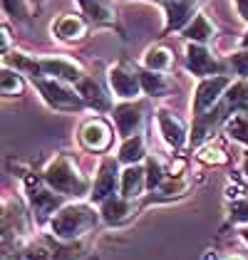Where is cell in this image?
Segmentation results:
<instances>
[{"label":"cell","instance_id":"obj_1","mask_svg":"<svg viewBox=\"0 0 248 260\" xmlns=\"http://www.w3.org/2000/svg\"><path fill=\"white\" fill-rule=\"evenodd\" d=\"M45 183L55 193H60V196H75V199L92 196L89 193V181L80 174V169L75 166V161L67 159V156H57L55 161L47 164V169H45Z\"/></svg>","mask_w":248,"mask_h":260},{"label":"cell","instance_id":"obj_2","mask_svg":"<svg viewBox=\"0 0 248 260\" xmlns=\"http://www.w3.org/2000/svg\"><path fill=\"white\" fill-rule=\"evenodd\" d=\"M97 211L87 203H72V206H62L55 213V218L50 223L52 233L62 240H75L84 236L87 231H92L97 225Z\"/></svg>","mask_w":248,"mask_h":260},{"label":"cell","instance_id":"obj_3","mask_svg":"<svg viewBox=\"0 0 248 260\" xmlns=\"http://www.w3.org/2000/svg\"><path fill=\"white\" fill-rule=\"evenodd\" d=\"M35 82V87L40 89V94L45 97V102L50 104V107H55V109H67V112H72V109H80L84 102L80 94H75V89H70L67 84L62 80H45V77H38Z\"/></svg>","mask_w":248,"mask_h":260},{"label":"cell","instance_id":"obj_4","mask_svg":"<svg viewBox=\"0 0 248 260\" xmlns=\"http://www.w3.org/2000/svg\"><path fill=\"white\" fill-rule=\"evenodd\" d=\"M228 87H231V80L224 77V75L206 77V80L196 87V94H194V114L201 117V114H206L208 109H213L221 97H226L224 92H226Z\"/></svg>","mask_w":248,"mask_h":260},{"label":"cell","instance_id":"obj_5","mask_svg":"<svg viewBox=\"0 0 248 260\" xmlns=\"http://www.w3.org/2000/svg\"><path fill=\"white\" fill-rule=\"evenodd\" d=\"M109 84L114 89L117 97L122 100H134L139 92H142V77L134 67L129 64H117L109 70Z\"/></svg>","mask_w":248,"mask_h":260},{"label":"cell","instance_id":"obj_6","mask_svg":"<svg viewBox=\"0 0 248 260\" xmlns=\"http://www.w3.org/2000/svg\"><path fill=\"white\" fill-rule=\"evenodd\" d=\"M186 67L189 72L199 75V77H208V75H219L221 72V62L213 57V52H208L204 45H189L186 47Z\"/></svg>","mask_w":248,"mask_h":260},{"label":"cell","instance_id":"obj_7","mask_svg":"<svg viewBox=\"0 0 248 260\" xmlns=\"http://www.w3.org/2000/svg\"><path fill=\"white\" fill-rule=\"evenodd\" d=\"M114 124L124 139H132L139 134V129L144 124V109L139 104H119V107H114Z\"/></svg>","mask_w":248,"mask_h":260},{"label":"cell","instance_id":"obj_8","mask_svg":"<svg viewBox=\"0 0 248 260\" xmlns=\"http://www.w3.org/2000/svg\"><path fill=\"white\" fill-rule=\"evenodd\" d=\"M3 231H5V243L10 238H22L27 233V216L22 213V206L18 201H8L3 208Z\"/></svg>","mask_w":248,"mask_h":260},{"label":"cell","instance_id":"obj_9","mask_svg":"<svg viewBox=\"0 0 248 260\" xmlns=\"http://www.w3.org/2000/svg\"><path fill=\"white\" fill-rule=\"evenodd\" d=\"M166 8V30H181L194 20V8L199 0H162Z\"/></svg>","mask_w":248,"mask_h":260},{"label":"cell","instance_id":"obj_10","mask_svg":"<svg viewBox=\"0 0 248 260\" xmlns=\"http://www.w3.org/2000/svg\"><path fill=\"white\" fill-rule=\"evenodd\" d=\"M77 94L82 97L84 104L95 107L97 112H107V109H112V100H109V94L104 92V87L95 80V77H82V80L77 82Z\"/></svg>","mask_w":248,"mask_h":260},{"label":"cell","instance_id":"obj_11","mask_svg":"<svg viewBox=\"0 0 248 260\" xmlns=\"http://www.w3.org/2000/svg\"><path fill=\"white\" fill-rule=\"evenodd\" d=\"M40 67H42L45 75H52L55 80H62V82H80L82 80V67L72 60L45 57V60H40Z\"/></svg>","mask_w":248,"mask_h":260},{"label":"cell","instance_id":"obj_12","mask_svg":"<svg viewBox=\"0 0 248 260\" xmlns=\"http://www.w3.org/2000/svg\"><path fill=\"white\" fill-rule=\"evenodd\" d=\"M80 139H82V144L89 151H102L112 141V132H109V126L102 119H89L82 126V132H80Z\"/></svg>","mask_w":248,"mask_h":260},{"label":"cell","instance_id":"obj_13","mask_svg":"<svg viewBox=\"0 0 248 260\" xmlns=\"http://www.w3.org/2000/svg\"><path fill=\"white\" fill-rule=\"evenodd\" d=\"M146 188V169L142 166H127L119 174V196L127 201L137 199L142 191Z\"/></svg>","mask_w":248,"mask_h":260},{"label":"cell","instance_id":"obj_14","mask_svg":"<svg viewBox=\"0 0 248 260\" xmlns=\"http://www.w3.org/2000/svg\"><path fill=\"white\" fill-rule=\"evenodd\" d=\"M157 119H159V129H162V137L169 146H174V149H181L186 141V129L181 119H176L169 109H159L157 112Z\"/></svg>","mask_w":248,"mask_h":260},{"label":"cell","instance_id":"obj_15","mask_svg":"<svg viewBox=\"0 0 248 260\" xmlns=\"http://www.w3.org/2000/svg\"><path fill=\"white\" fill-rule=\"evenodd\" d=\"M228 117V107L226 102H219L213 109H208L206 114H201V117H196V124H194V141L199 144V141H204L208 134H213V129L221 124V121Z\"/></svg>","mask_w":248,"mask_h":260},{"label":"cell","instance_id":"obj_16","mask_svg":"<svg viewBox=\"0 0 248 260\" xmlns=\"http://www.w3.org/2000/svg\"><path fill=\"white\" fill-rule=\"evenodd\" d=\"M114 188H117V164L112 159H107L100 169V176L95 181V188H92V199L97 203H104L107 199L114 196Z\"/></svg>","mask_w":248,"mask_h":260},{"label":"cell","instance_id":"obj_17","mask_svg":"<svg viewBox=\"0 0 248 260\" xmlns=\"http://www.w3.org/2000/svg\"><path fill=\"white\" fill-rule=\"evenodd\" d=\"M30 203H33V208H35V213H40V216H50V213H55L57 208H60V193H55L52 188H42V186H30Z\"/></svg>","mask_w":248,"mask_h":260},{"label":"cell","instance_id":"obj_18","mask_svg":"<svg viewBox=\"0 0 248 260\" xmlns=\"http://www.w3.org/2000/svg\"><path fill=\"white\" fill-rule=\"evenodd\" d=\"M102 218L107 223H122L124 218H129L132 213H134V206H132V201L122 199V196H112V199H107L102 203Z\"/></svg>","mask_w":248,"mask_h":260},{"label":"cell","instance_id":"obj_19","mask_svg":"<svg viewBox=\"0 0 248 260\" xmlns=\"http://www.w3.org/2000/svg\"><path fill=\"white\" fill-rule=\"evenodd\" d=\"M52 32L60 40H80L84 35V22L77 15H62L52 22Z\"/></svg>","mask_w":248,"mask_h":260},{"label":"cell","instance_id":"obj_20","mask_svg":"<svg viewBox=\"0 0 248 260\" xmlns=\"http://www.w3.org/2000/svg\"><path fill=\"white\" fill-rule=\"evenodd\" d=\"M184 35L189 38V40H194L196 45H201V42H206V40L213 38V25L208 22V18L204 15V13H196L194 20L184 27Z\"/></svg>","mask_w":248,"mask_h":260},{"label":"cell","instance_id":"obj_21","mask_svg":"<svg viewBox=\"0 0 248 260\" xmlns=\"http://www.w3.org/2000/svg\"><path fill=\"white\" fill-rule=\"evenodd\" d=\"M224 102H226V107H228V117L236 114V112H248V80L233 84L226 92Z\"/></svg>","mask_w":248,"mask_h":260},{"label":"cell","instance_id":"obj_22","mask_svg":"<svg viewBox=\"0 0 248 260\" xmlns=\"http://www.w3.org/2000/svg\"><path fill=\"white\" fill-rule=\"evenodd\" d=\"M80 5L92 22H114V10L107 0H80Z\"/></svg>","mask_w":248,"mask_h":260},{"label":"cell","instance_id":"obj_23","mask_svg":"<svg viewBox=\"0 0 248 260\" xmlns=\"http://www.w3.org/2000/svg\"><path fill=\"white\" fill-rule=\"evenodd\" d=\"M144 154H146V141L142 134H137L132 139H124L122 149H119V161L127 164V166H134Z\"/></svg>","mask_w":248,"mask_h":260},{"label":"cell","instance_id":"obj_24","mask_svg":"<svg viewBox=\"0 0 248 260\" xmlns=\"http://www.w3.org/2000/svg\"><path fill=\"white\" fill-rule=\"evenodd\" d=\"M139 77H142V89L151 97H164L171 89V82L166 80L162 72H149L146 70V72H139Z\"/></svg>","mask_w":248,"mask_h":260},{"label":"cell","instance_id":"obj_25","mask_svg":"<svg viewBox=\"0 0 248 260\" xmlns=\"http://www.w3.org/2000/svg\"><path fill=\"white\" fill-rule=\"evenodd\" d=\"M174 62V55L166 47H151L144 55V67L149 72H166Z\"/></svg>","mask_w":248,"mask_h":260},{"label":"cell","instance_id":"obj_26","mask_svg":"<svg viewBox=\"0 0 248 260\" xmlns=\"http://www.w3.org/2000/svg\"><path fill=\"white\" fill-rule=\"evenodd\" d=\"M226 132L233 139L248 144V112H236L226 119Z\"/></svg>","mask_w":248,"mask_h":260},{"label":"cell","instance_id":"obj_27","mask_svg":"<svg viewBox=\"0 0 248 260\" xmlns=\"http://www.w3.org/2000/svg\"><path fill=\"white\" fill-rule=\"evenodd\" d=\"M8 60L13 62L15 72H25V75H33V80H38V77L42 75L40 62L27 60V57H25V55H20V52H13V55H8Z\"/></svg>","mask_w":248,"mask_h":260},{"label":"cell","instance_id":"obj_28","mask_svg":"<svg viewBox=\"0 0 248 260\" xmlns=\"http://www.w3.org/2000/svg\"><path fill=\"white\" fill-rule=\"evenodd\" d=\"M22 92V80L20 72H13V70H3V94L5 97H13V94H20Z\"/></svg>","mask_w":248,"mask_h":260},{"label":"cell","instance_id":"obj_29","mask_svg":"<svg viewBox=\"0 0 248 260\" xmlns=\"http://www.w3.org/2000/svg\"><path fill=\"white\" fill-rule=\"evenodd\" d=\"M164 183V171H162V164L157 159H149L146 161V186L154 191Z\"/></svg>","mask_w":248,"mask_h":260},{"label":"cell","instance_id":"obj_30","mask_svg":"<svg viewBox=\"0 0 248 260\" xmlns=\"http://www.w3.org/2000/svg\"><path fill=\"white\" fill-rule=\"evenodd\" d=\"M25 260H55V258H52V250L50 248H45L42 243H33L25 250Z\"/></svg>","mask_w":248,"mask_h":260},{"label":"cell","instance_id":"obj_31","mask_svg":"<svg viewBox=\"0 0 248 260\" xmlns=\"http://www.w3.org/2000/svg\"><path fill=\"white\" fill-rule=\"evenodd\" d=\"M231 218L248 225V196L246 199H241V201H236V203L231 206Z\"/></svg>","mask_w":248,"mask_h":260},{"label":"cell","instance_id":"obj_32","mask_svg":"<svg viewBox=\"0 0 248 260\" xmlns=\"http://www.w3.org/2000/svg\"><path fill=\"white\" fill-rule=\"evenodd\" d=\"M184 188H186V183L181 179L166 181V183H162V186H159V193H162V196H179Z\"/></svg>","mask_w":248,"mask_h":260},{"label":"cell","instance_id":"obj_33","mask_svg":"<svg viewBox=\"0 0 248 260\" xmlns=\"http://www.w3.org/2000/svg\"><path fill=\"white\" fill-rule=\"evenodd\" d=\"M231 64H233L236 75L248 77V52H236V55L231 57Z\"/></svg>","mask_w":248,"mask_h":260},{"label":"cell","instance_id":"obj_34","mask_svg":"<svg viewBox=\"0 0 248 260\" xmlns=\"http://www.w3.org/2000/svg\"><path fill=\"white\" fill-rule=\"evenodd\" d=\"M3 5H5V10H8L10 15H20V18H25V15H27L25 0H3Z\"/></svg>","mask_w":248,"mask_h":260},{"label":"cell","instance_id":"obj_35","mask_svg":"<svg viewBox=\"0 0 248 260\" xmlns=\"http://www.w3.org/2000/svg\"><path fill=\"white\" fill-rule=\"evenodd\" d=\"M201 159L208 161V164H211V161H213V164H221V161L226 159V156H224V154H221L219 149H206V151L201 154Z\"/></svg>","mask_w":248,"mask_h":260},{"label":"cell","instance_id":"obj_36","mask_svg":"<svg viewBox=\"0 0 248 260\" xmlns=\"http://www.w3.org/2000/svg\"><path fill=\"white\" fill-rule=\"evenodd\" d=\"M233 5H236V10H238V15L248 20V0H233Z\"/></svg>","mask_w":248,"mask_h":260},{"label":"cell","instance_id":"obj_37","mask_svg":"<svg viewBox=\"0 0 248 260\" xmlns=\"http://www.w3.org/2000/svg\"><path fill=\"white\" fill-rule=\"evenodd\" d=\"M8 42H10V38H8V27H3V50L8 47Z\"/></svg>","mask_w":248,"mask_h":260},{"label":"cell","instance_id":"obj_38","mask_svg":"<svg viewBox=\"0 0 248 260\" xmlns=\"http://www.w3.org/2000/svg\"><path fill=\"white\" fill-rule=\"evenodd\" d=\"M241 238L248 243V225H243V228H241Z\"/></svg>","mask_w":248,"mask_h":260},{"label":"cell","instance_id":"obj_39","mask_svg":"<svg viewBox=\"0 0 248 260\" xmlns=\"http://www.w3.org/2000/svg\"><path fill=\"white\" fill-rule=\"evenodd\" d=\"M241 45H243V47H246V52H248V30H246V35H243V38H241Z\"/></svg>","mask_w":248,"mask_h":260},{"label":"cell","instance_id":"obj_40","mask_svg":"<svg viewBox=\"0 0 248 260\" xmlns=\"http://www.w3.org/2000/svg\"><path fill=\"white\" fill-rule=\"evenodd\" d=\"M243 174H246V181H248V156H246V161H243Z\"/></svg>","mask_w":248,"mask_h":260},{"label":"cell","instance_id":"obj_41","mask_svg":"<svg viewBox=\"0 0 248 260\" xmlns=\"http://www.w3.org/2000/svg\"><path fill=\"white\" fill-rule=\"evenodd\" d=\"M226 260H243V258H238V255H231V258H226Z\"/></svg>","mask_w":248,"mask_h":260}]
</instances>
